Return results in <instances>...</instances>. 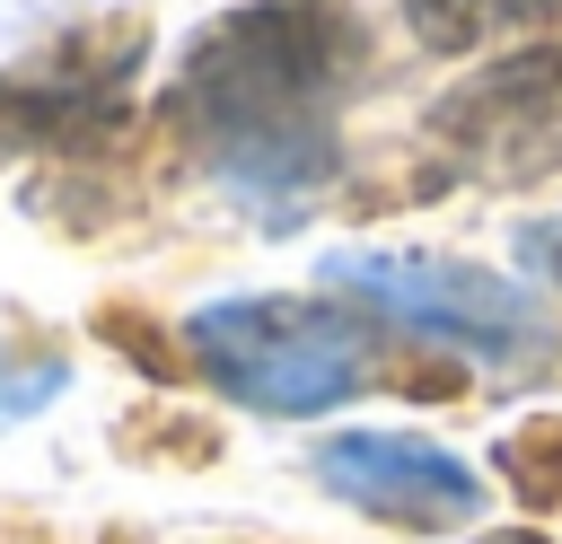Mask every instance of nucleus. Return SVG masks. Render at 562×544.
<instances>
[{
	"label": "nucleus",
	"instance_id": "39448f33",
	"mask_svg": "<svg viewBox=\"0 0 562 544\" xmlns=\"http://www.w3.org/2000/svg\"><path fill=\"white\" fill-rule=\"evenodd\" d=\"M316 474L334 500L386 518V526H465L483 509V483L465 456H448L439 439H413V430H342L316 447Z\"/></svg>",
	"mask_w": 562,
	"mask_h": 544
},
{
	"label": "nucleus",
	"instance_id": "f257e3e1",
	"mask_svg": "<svg viewBox=\"0 0 562 544\" xmlns=\"http://www.w3.org/2000/svg\"><path fill=\"white\" fill-rule=\"evenodd\" d=\"M351 61H360V26L334 0H255L193 35L167 88V123L202 149V167L228 193L290 219L342 158L334 114Z\"/></svg>",
	"mask_w": 562,
	"mask_h": 544
},
{
	"label": "nucleus",
	"instance_id": "0eeeda50",
	"mask_svg": "<svg viewBox=\"0 0 562 544\" xmlns=\"http://www.w3.org/2000/svg\"><path fill=\"white\" fill-rule=\"evenodd\" d=\"M492 18H536V9H553V0H483Z\"/></svg>",
	"mask_w": 562,
	"mask_h": 544
},
{
	"label": "nucleus",
	"instance_id": "f03ea898",
	"mask_svg": "<svg viewBox=\"0 0 562 544\" xmlns=\"http://www.w3.org/2000/svg\"><path fill=\"white\" fill-rule=\"evenodd\" d=\"M193 369L246 412H334L369 377V333L325 298H220L184 325Z\"/></svg>",
	"mask_w": 562,
	"mask_h": 544
},
{
	"label": "nucleus",
	"instance_id": "20e7f679",
	"mask_svg": "<svg viewBox=\"0 0 562 544\" xmlns=\"http://www.w3.org/2000/svg\"><path fill=\"white\" fill-rule=\"evenodd\" d=\"M325 272L360 307H378L395 325H422V333H448L465 351L536 342V298L509 272H483V263H457V254H334Z\"/></svg>",
	"mask_w": 562,
	"mask_h": 544
},
{
	"label": "nucleus",
	"instance_id": "423d86ee",
	"mask_svg": "<svg viewBox=\"0 0 562 544\" xmlns=\"http://www.w3.org/2000/svg\"><path fill=\"white\" fill-rule=\"evenodd\" d=\"M53 386H61V360H26V351H9V360H0V421L35 412Z\"/></svg>",
	"mask_w": 562,
	"mask_h": 544
},
{
	"label": "nucleus",
	"instance_id": "7ed1b4c3",
	"mask_svg": "<svg viewBox=\"0 0 562 544\" xmlns=\"http://www.w3.org/2000/svg\"><path fill=\"white\" fill-rule=\"evenodd\" d=\"M430 140L474 184H553L562 175V44H518L483 70H465L430 105Z\"/></svg>",
	"mask_w": 562,
	"mask_h": 544
},
{
	"label": "nucleus",
	"instance_id": "6e6552de",
	"mask_svg": "<svg viewBox=\"0 0 562 544\" xmlns=\"http://www.w3.org/2000/svg\"><path fill=\"white\" fill-rule=\"evenodd\" d=\"M553 272H562V263H553Z\"/></svg>",
	"mask_w": 562,
	"mask_h": 544
}]
</instances>
